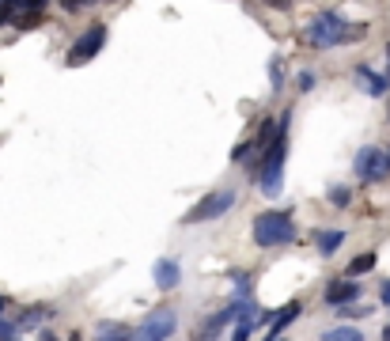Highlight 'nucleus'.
Here are the masks:
<instances>
[{
  "label": "nucleus",
  "mask_w": 390,
  "mask_h": 341,
  "mask_svg": "<svg viewBox=\"0 0 390 341\" xmlns=\"http://www.w3.org/2000/svg\"><path fill=\"white\" fill-rule=\"evenodd\" d=\"M356 34H364L360 27H349L337 12H319L314 20L307 23V42L314 50H333V46H345L352 42Z\"/></svg>",
  "instance_id": "nucleus-2"
},
{
  "label": "nucleus",
  "mask_w": 390,
  "mask_h": 341,
  "mask_svg": "<svg viewBox=\"0 0 390 341\" xmlns=\"http://www.w3.org/2000/svg\"><path fill=\"white\" fill-rule=\"evenodd\" d=\"M103 42H106V27H103V23H91L88 31H83L76 42H72V50H69V64H72V69H76V64H88L99 50H103Z\"/></svg>",
  "instance_id": "nucleus-7"
},
{
  "label": "nucleus",
  "mask_w": 390,
  "mask_h": 341,
  "mask_svg": "<svg viewBox=\"0 0 390 341\" xmlns=\"http://www.w3.org/2000/svg\"><path fill=\"white\" fill-rule=\"evenodd\" d=\"M295 239V224L288 209H265L254 216V243L258 246H284Z\"/></svg>",
  "instance_id": "nucleus-3"
},
{
  "label": "nucleus",
  "mask_w": 390,
  "mask_h": 341,
  "mask_svg": "<svg viewBox=\"0 0 390 341\" xmlns=\"http://www.w3.org/2000/svg\"><path fill=\"white\" fill-rule=\"evenodd\" d=\"M174 330H179V315H174V307H155L152 315L133 330V337H129V341H167Z\"/></svg>",
  "instance_id": "nucleus-4"
},
{
  "label": "nucleus",
  "mask_w": 390,
  "mask_h": 341,
  "mask_svg": "<svg viewBox=\"0 0 390 341\" xmlns=\"http://www.w3.org/2000/svg\"><path fill=\"white\" fill-rule=\"evenodd\" d=\"M269 76H273V91L284 88V64H281V57H273V69H269Z\"/></svg>",
  "instance_id": "nucleus-20"
},
{
  "label": "nucleus",
  "mask_w": 390,
  "mask_h": 341,
  "mask_svg": "<svg viewBox=\"0 0 390 341\" xmlns=\"http://www.w3.org/2000/svg\"><path fill=\"white\" fill-rule=\"evenodd\" d=\"M349 197H352L349 186H333V190H330V201H333L337 209H349Z\"/></svg>",
  "instance_id": "nucleus-19"
},
{
  "label": "nucleus",
  "mask_w": 390,
  "mask_h": 341,
  "mask_svg": "<svg viewBox=\"0 0 390 341\" xmlns=\"http://www.w3.org/2000/svg\"><path fill=\"white\" fill-rule=\"evenodd\" d=\"M379 300H383V307H390V281H383V288H379Z\"/></svg>",
  "instance_id": "nucleus-22"
},
{
  "label": "nucleus",
  "mask_w": 390,
  "mask_h": 341,
  "mask_svg": "<svg viewBox=\"0 0 390 341\" xmlns=\"http://www.w3.org/2000/svg\"><path fill=\"white\" fill-rule=\"evenodd\" d=\"M239 303H243V300H235L231 307H224V311H216L212 319H205V326H197V341H216L220 334H224L231 322H235V315H239Z\"/></svg>",
  "instance_id": "nucleus-8"
},
{
  "label": "nucleus",
  "mask_w": 390,
  "mask_h": 341,
  "mask_svg": "<svg viewBox=\"0 0 390 341\" xmlns=\"http://www.w3.org/2000/svg\"><path fill=\"white\" fill-rule=\"evenodd\" d=\"M322 341H364V334H360L356 326H333L322 334Z\"/></svg>",
  "instance_id": "nucleus-16"
},
{
  "label": "nucleus",
  "mask_w": 390,
  "mask_h": 341,
  "mask_svg": "<svg viewBox=\"0 0 390 341\" xmlns=\"http://www.w3.org/2000/svg\"><path fill=\"white\" fill-rule=\"evenodd\" d=\"M383 341H390V326H386V334H383Z\"/></svg>",
  "instance_id": "nucleus-26"
},
{
  "label": "nucleus",
  "mask_w": 390,
  "mask_h": 341,
  "mask_svg": "<svg viewBox=\"0 0 390 341\" xmlns=\"http://www.w3.org/2000/svg\"><path fill=\"white\" fill-rule=\"evenodd\" d=\"M269 319H273V322H269V337H281L284 330L300 319V303H284V307L277 311V315H269Z\"/></svg>",
  "instance_id": "nucleus-11"
},
{
  "label": "nucleus",
  "mask_w": 390,
  "mask_h": 341,
  "mask_svg": "<svg viewBox=\"0 0 390 341\" xmlns=\"http://www.w3.org/2000/svg\"><path fill=\"white\" fill-rule=\"evenodd\" d=\"M352 171H356L364 182L386 179V174H390V152L375 148V144H364V148L356 152V160H352Z\"/></svg>",
  "instance_id": "nucleus-6"
},
{
  "label": "nucleus",
  "mask_w": 390,
  "mask_h": 341,
  "mask_svg": "<svg viewBox=\"0 0 390 341\" xmlns=\"http://www.w3.org/2000/svg\"><path fill=\"white\" fill-rule=\"evenodd\" d=\"M314 88V72H300V91H311Z\"/></svg>",
  "instance_id": "nucleus-21"
},
{
  "label": "nucleus",
  "mask_w": 390,
  "mask_h": 341,
  "mask_svg": "<svg viewBox=\"0 0 390 341\" xmlns=\"http://www.w3.org/2000/svg\"><path fill=\"white\" fill-rule=\"evenodd\" d=\"M0 311H4V296H0Z\"/></svg>",
  "instance_id": "nucleus-28"
},
{
  "label": "nucleus",
  "mask_w": 390,
  "mask_h": 341,
  "mask_svg": "<svg viewBox=\"0 0 390 341\" xmlns=\"http://www.w3.org/2000/svg\"><path fill=\"white\" fill-rule=\"evenodd\" d=\"M341 243H345V228H326V232H319V254L322 258L337 254Z\"/></svg>",
  "instance_id": "nucleus-12"
},
{
  "label": "nucleus",
  "mask_w": 390,
  "mask_h": 341,
  "mask_svg": "<svg viewBox=\"0 0 390 341\" xmlns=\"http://www.w3.org/2000/svg\"><path fill=\"white\" fill-rule=\"evenodd\" d=\"M284 152H288V114L277 122V133L269 141V148L262 152V163H258V186L269 197L281 193V182H284Z\"/></svg>",
  "instance_id": "nucleus-1"
},
{
  "label": "nucleus",
  "mask_w": 390,
  "mask_h": 341,
  "mask_svg": "<svg viewBox=\"0 0 390 341\" xmlns=\"http://www.w3.org/2000/svg\"><path fill=\"white\" fill-rule=\"evenodd\" d=\"M46 315H50V307H42V303H39V307H27L20 315V322H15V330H39Z\"/></svg>",
  "instance_id": "nucleus-15"
},
{
  "label": "nucleus",
  "mask_w": 390,
  "mask_h": 341,
  "mask_svg": "<svg viewBox=\"0 0 390 341\" xmlns=\"http://www.w3.org/2000/svg\"><path fill=\"white\" fill-rule=\"evenodd\" d=\"M61 4H64V12H76V8H83L88 0H61Z\"/></svg>",
  "instance_id": "nucleus-23"
},
{
  "label": "nucleus",
  "mask_w": 390,
  "mask_h": 341,
  "mask_svg": "<svg viewBox=\"0 0 390 341\" xmlns=\"http://www.w3.org/2000/svg\"><path fill=\"white\" fill-rule=\"evenodd\" d=\"M129 337H133V330L125 322H99L95 330V341H129Z\"/></svg>",
  "instance_id": "nucleus-13"
},
{
  "label": "nucleus",
  "mask_w": 390,
  "mask_h": 341,
  "mask_svg": "<svg viewBox=\"0 0 390 341\" xmlns=\"http://www.w3.org/2000/svg\"><path fill=\"white\" fill-rule=\"evenodd\" d=\"M386 57H390V46H386ZM386 76H390V72H386Z\"/></svg>",
  "instance_id": "nucleus-29"
},
{
  "label": "nucleus",
  "mask_w": 390,
  "mask_h": 341,
  "mask_svg": "<svg viewBox=\"0 0 390 341\" xmlns=\"http://www.w3.org/2000/svg\"><path fill=\"white\" fill-rule=\"evenodd\" d=\"M360 80H364V91H368V95H386V91H390V76H386V72L379 76V72H371L368 64L360 69Z\"/></svg>",
  "instance_id": "nucleus-14"
},
{
  "label": "nucleus",
  "mask_w": 390,
  "mask_h": 341,
  "mask_svg": "<svg viewBox=\"0 0 390 341\" xmlns=\"http://www.w3.org/2000/svg\"><path fill=\"white\" fill-rule=\"evenodd\" d=\"M265 4H273V8H288L292 0H265Z\"/></svg>",
  "instance_id": "nucleus-25"
},
{
  "label": "nucleus",
  "mask_w": 390,
  "mask_h": 341,
  "mask_svg": "<svg viewBox=\"0 0 390 341\" xmlns=\"http://www.w3.org/2000/svg\"><path fill=\"white\" fill-rule=\"evenodd\" d=\"M39 341H61L57 334H50V330H42V334H39Z\"/></svg>",
  "instance_id": "nucleus-24"
},
{
  "label": "nucleus",
  "mask_w": 390,
  "mask_h": 341,
  "mask_svg": "<svg viewBox=\"0 0 390 341\" xmlns=\"http://www.w3.org/2000/svg\"><path fill=\"white\" fill-rule=\"evenodd\" d=\"M46 0H8V12H42Z\"/></svg>",
  "instance_id": "nucleus-18"
},
{
  "label": "nucleus",
  "mask_w": 390,
  "mask_h": 341,
  "mask_svg": "<svg viewBox=\"0 0 390 341\" xmlns=\"http://www.w3.org/2000/svg\"><path fill=\"white\" fill-rule=\"evenodd\" d=\"M69 341H80V334H72V337H69Z\"/></svg>",
  "instance_id": "nucleus-27"
},
{
  "label": "nucleus",
  "mask_w": 390,
  "mask_h": 341,
  "mask_svg": "<svg viewBox=\"0 0 390 341\" xmlns=\"http://www.w3.org/2000/svg\"><path fill=\"white\" fill-rule=\"evenodd\" d=\"M375 270V254H360V258H352L349 262V281H356L360 273H371Z\"/></svg>",
  "instance_id": "nucleus-17"
},
{
  "label": "nucleus",
  "mask_w": 390,
  "mask_h": 341,
  "mask_svg": "<svg viewBox=\"0 0 390 341\" xmlns=\"http://www.w3.org/2000/svg\"><path fill=\"white\" fill-rule=\"evenodd\" d=\"M356 300H360V284L356 281H349V277L330 281V288H326V303H330V307H349V303H356Z\"/></svg>",
  "instance_id": "nucleus-10"
},
{
  "label": "nucleus",
  "mask_w": 390,
  "mask_h": 341,
  "mask_svg": "<svg viewBox=\"0 0 390 341\" xmlns=\"http://www.w3.org/2000/svg\"><path fill=\"white\" fill-rule=\"evenodd\" d=\"M0 4H4V0H0Z\"/></svg>",
  "instance_id": "nucleus-31"
},
{
  "label": "nucleus",
  "mask_w": 390,
  "mask_h": 341,
  "mask_svg": "<svg viewBox=\"0 0 390 341\" xmlns=\"http://www.w3.org/2000/svg\"><path fill=\"white\" fill-rule=\"evenodd\" d=\"M265 341H281V337H265Z\"/></svg>",
  "instance_id": "nucleus-30"
},
{
  "label": "nucleus",
  "mask_w": 390,
  "mask_h": 341,
  "mask_svg": "<svg viewBox=\"0 0 390 341\" xmlns=\"http://www.w3.org/2000/svg\"><path fill=\"white\" fill-rule=\"evenodd\" d=\"M152 277H155V288H160V292L179 288V281H182L179 258H160V262H155V270H152Z\"/></svg>",
  "instance_id": "nucleus-9"
},
{
  "label": "nucleus",
  "mask_w": 390,
  "mask_h": 341,
  "mask_svg": "<svg viewBox=\"0 0 390 341\" xmlns=\"http://www.w3.org/2000/svg\"><path fill=\"white\" fill-rule=\"evenodd\" d=\"M235 190H216V193H209V197H201L197 205L186 213V224H205V220H220L228 213V209H235Z\"/></svg>",
  "instance_id": "nucleus-5"
}]
</instances>
